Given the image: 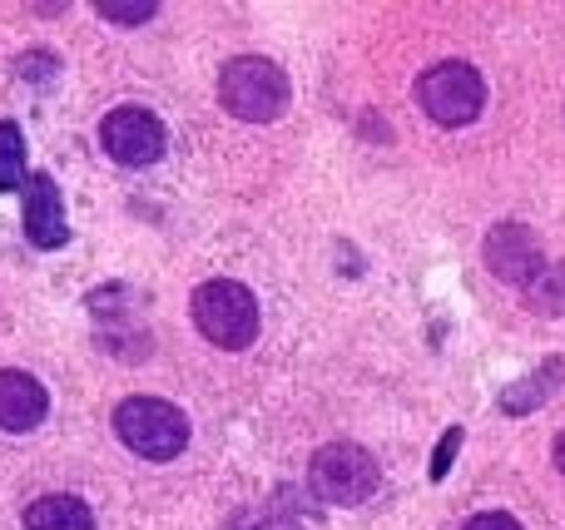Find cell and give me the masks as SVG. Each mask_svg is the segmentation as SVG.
I'll return each instance as SVG.
<instances>
[{"mask_svg": "<svg viewBox=\"0 0 565 530\" xmlns=\"http://www.w3.org/2000/svg\"><path fill=\"white\" fill-rule=\"evenodd\" d=\"M115 432L145 462H174L189 446V417L164 397H125L115 412Z\"/></svg>", "mask_w": 565, "mask_h": 530, "instance_id": "cell-1", "label": "cell"}, {"mask_svg": "<svg viewBox=\"0 0 565 530\" xmlns=\"http://www.w3.org/2000/svg\"><path fill=\"white\" fill-rule=\"evenodd\" d=\"M218 105L248 125H268L288 109V75L264 55H238L218 75Z\"/></svg>", "mask_w": 565, "mask_h": 530, "instance_id": "cell-2", "label": "cell"}, {"mask_svg": "<svg viewBox=\"0 0 565 530\" xmlns=\"http://www.w3.org/2000/svg\"><path fill=\"white\" fill-rule=\"evenodd\" d=\"M194 327L224 353H244L258 337V298L234 278H214L194 293Z\"/></svg>", "mask_w": 565, "mask_h": 530, "instance_id": "cell-3", "label": "cell"}, {"mask_svg": "<svg viewBox=\"0 0 565 530\" xmlns=\"http://www.w3.org/2000/svg\"><path fill=\"white\" fill-rule=\"evenodd\" d=\"M382 482V466L372 462V452H362L358 442H332L312 456L308 486L318 501L328 506H362Z\"/></svg>", "mask_w": 565, "mask_h": 530, "instance_id": "cell-4", "label": "cell"}, {"mask_svg": "<svg viewBox=\"0 0 565 530\" xmlns=\"http://www.w3.org/2000/svg\"><path fill=\"white\" fill-rule=\"evenodd\" d=\"M417 105H422V115H431L437 125L461 129L487 105V79L471 65H461V60H441V65H431L427 75L417 79Z\"/></svg>", "mask_w": 565, "mask_h": 530, "instance_id": "cell-5", "label": "cell"}, {"mask_svg": "<svg viewBox=\"0 0 565 530\" xmlns=\"http://www.w3.org/2000/svg\"><path fill=\"white\" fill-rule=\"evenodd\" d=\"M99 144H105L109 159H119V164H129V169L154 164V159L164 154V125H159V115H149V109L125 105V109H115V115H105Z\"/></svg>", "mask_w": 565, "mask_h": 530, "instance_id": "cell-6", "label": "cell"}, {"mask_svg": "<svg viewBox=\"0 0 565 530\" xmlns=\"http://www.w3.org/2000/svg\"><path fill=\"white\" fill-rule=\"evenodd\" d=\"M487 268L511 288H531L546 273V253H541V238L526 224H497L487 234Z\"/></svg>", "mask_w": 565, "mask_h": 530, "instance_id": "cell-7", "label": "cell"}, {"mask_svg": "<svg viewBox=\"0 0 565 530\" xmlns=\"http://www.w3.org/2000/svg\"><path fill=\"white\" fill-rule=\"evenodd\" d=\"M25 238L35 248H65L70 244V224H65V198H60L55 179L50 174H30L25 179Z\"/></svg>", "mask_w": 565, "mask_h": 530, "instance_id": "cell-8", "label": "cell"}, {"mask_svg": "<svg viewBox=\"0 0 565 530\" xmlns=\"http://www.w3.org/2000/svg\"><path fill=\"white\" fill-rule=\"evenodd\" d=\"M50 412L45 387L30 372H0V432H35Z\"/></svg>", "mask_w": 565, "mask_h": 530, "instance_id": "cell-9", "label": "cell"}, {"mask_svg": "<svg viewBox=\"0 0 565 530\" xmlns=\"http://www.w3.org/2000/svg\"><path fill=\"white\" fill-rule=\"evenodd\" d=\"M561 382H565V357H551V363L536 367L526 382H516V387H507V392H501V412H507V417L536 412V402H546Z\"/></svg>", "mask_w": 565, "mask_h": 530, "instance_id": "cell-10", "label": "cell"}, {"mask_svg": "<svg viewBox=\"0 0 565 530\" xmlns=\"http://www.w3.org/2000/svg\"><path fill=\"white\" fill-rule=\"evenodd\" d=\"M25 530H95V516L79 496H40L25 511Z\"/></svg>", "mask_w": 565, "mask_h": 530, "instance_id": "cell-11", "label": "cell"}, {"mask_svg": "<svg viewBox=\"0 0 565 530\" xmlns=\"http://www.w3.org/2000/svg\"><path fill=\"white\" fill-rule=\"evenodd\" d=\"M25 134L15 119H0V194L25 184Z\"/></svg>", "mask_w": 565, "mask_h": 530, "instance_id": "cell-12", "label": "cell"}, {"mask_svg": "<svg viewBox=\"0 0 565 530\" xmlns=\"http://www.w3.org/2000/svg\"><path fill=\"white\" fill-rule=\"evenodd\" d=\"M526 303H531V313H546V317L565 313V263L546 268V273L526 288Z\"/></svg>", "mask_w": 565, "mask_h": 530, "instance_id": "cell-13", "label": "cell"}, {"mask_svg": "<svg viewBox=\"0 0 565 530\" xmlns=\"http://www.w3.org/2000/svg\"><path fill=\"white\" fill-rule=\"evenodd\" d=\"M99 15L115 20V25H145V20L159 15V6L154 0H145V6H135V0H129V6H119V0H99Z\"/></svg>", "mask_w": 565, "mask_h": 530, "instance_id": "cell-14", "label": "cell"}, {"mask_svg": "<svg viewBox=\"0 0 565 530\" xmlns=\"http://www.w3.org/2000/svg\"><path fill=\"white\" fill-rule=\"evenodd\" d=\"M457 446H461V426H451V432L437 442V456H431V482H447V472H451V456H457Z\"/></svg>", "mask_w": 565, "mask_h": 530, "instance_id": "cell-15", "label": "cell"}, {"mask_svg": "<svg viewBox=\"0 0 565 530\" xmlns=\"http://www.w3.org/2000/svg\"><path fill=\"white\" fill-rule=\"evenodd\" d=\"M461 530H521V521L507 516V511H481V516H471Z\"/></svg>", "mask_w": 565, "mask_h": 530, "instance_id": "cell-16", "label": "cell"}, {"mask_svg": "<svg viewBox=\"0 0 565 530\" xmlns=\"http://www.w3.org/2000/svg\"><path fill=\"white\" fill-rule=\"evenodd\" d=\"M556 472H561V476H565V432H561V436H556Z\"/></svg>", "mask_w": 565, "mask_h": 530, "instance_id": "cell-17", "label": "cell"}, {"mask_svg": "<svg viewBox=\"0 0 565 530\" xmlns=\"http://www.w3.org/2000/svg\"><path fill=\"white\" fill-rule=\"evenodd\" d=\"M258 530H302V526H292V521H268V526H258Z\"/></svg>", "mask_w": 565, "mask_h": 530, "instance_id": "cell-18", "label": "cell"}]
</instances>
